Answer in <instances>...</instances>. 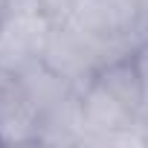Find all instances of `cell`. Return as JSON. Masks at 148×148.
<instances>
[{
    "label": "cell",
    "mask_w": 148,
    "mask_h": 148,
    "mask_svg": "<svg viewBox=\"0 0 148 148\" xmlns=\"http://www.w3.org/2000/svg\"><path fill=\"white\" fill-rule=\"evenodd\" d=\"M6 3H9V0H0V12H3V9H6Z\"/></svg>",
    "instance_id": "5"
},
{
    "label": "cell",
    "mask_w": 148,
    "mask_h": 148,
    "mask_svg": "<svg viewBox=\"0 0 148 148\" xmlns=\"http://www.w3.org/2000/svg\"><path fill=\"white\" fill-rule=\"evenodd\" d=\"M44 3H47V9L52 12V18H55V21H61V18L67 15V9H70L73 0H44Z\"/></svg>",
    "instance_id": "3"
},
{
    "label": "cell",
    "mask_w": 148,
    "mask_h": 148,
    "mask_svg": "<svg viewBox=\"0 0 148 148\" xmlns=\"http://www.w3.org/2000/svg\"><path fill=\"white\" fill-rule=\"evenodd\" d=\"M142 0H73L61 23H73L102 41L139 47Z\"/></svg>",
    "instance_id": "2"
},
{
    "label": "cell",
    "mask_w": 148,
    "mask_h": 148,
    "mask_svg": "<svg viewBox=\"0 0 148 148\" xmlns=\"http://www.w3.org/2000/svg\"><path fill=\"white\" fill-rule=\"evenodd\" d=\"M55 23L44 0H9L0 12V82H15L44 61Z\"/></svg>",
    "instance_id": "1"
},
{
    "label": "cell",
    "mask_w": 148,
    "mask_h": 148,
    "mask_svg": "<svg viewBox=\"0 0 148 148\" xmlns=\"http://www.w3.org/2000/svg\"><path fill=\"white\" fill-rule=\"evenodd\" d=\"M145 125H148V110H145Z\"/></svg>",
    "instance_id": "6"
},
{
    "label": "cell",
    "mask_w": 148,
    "mask_h": 148,
    "mask_svg": "<svg viewBox=\"0 0 148 148\" xmlns=\"http://www.w3.org/2000/svg\"><path fill=\"white\" fill-rule=\"evenodd\" d=\"M136 61H139V70H142V76H145V84H148V41H142L136 47Z\"/></svg>",
    "instance_id": "4"
}]
</instances>
